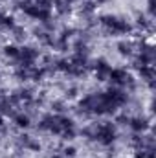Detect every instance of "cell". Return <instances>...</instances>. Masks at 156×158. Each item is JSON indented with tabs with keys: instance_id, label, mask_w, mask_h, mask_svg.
Returning a JSON list of instances; mask_svg holds the SVG:
<instances>
[{
	"instance_id": "6da1fadb",
	"label": "cell",
	"mask_w": 156,
	"mask_h": 158,
	"mask_svg": "<svg viewBox=\"0 0 156 158\" xmlns=\"http://www.w3.org/2000/svg\"><path fill=\"white\" fill-rule=\"evenodd\" d=\"M15 123H17L20 129H26V127H30V118L24 116V114H18V116L15 118Z\"/></svg>"
},
{
	"instance_id": "7a4b0ae2",
	"label": "cell",
	"mask_w": 156,
	"mask_h": 158,
	"mask_svg": "<svg viewBox=\"0 0 156 158\" xmlns=\"http://www.w3.org/2000/svg\"><path fill=\"white\" fill-rule=\"evenodd\" d=\"M4 53H6V55H9V57H18V53H20V50H18L17 46H6V50H4Z\"/></svg>"
},
{
	"instance_id": "3957f363",
	"label": "cell",
	"mask_w": 156,
	"mask_h": 158,
	"mask_svg": "<svg viewBox=\"0 0 156 158\" xmlns=\"http://www.w3.org/2000/svg\"><path fill=\"white\" fill-rule=\"evenodd\" d=\"M130 127H132L134 131H143L147 125H145V121H143V119H132V121H130Z\"/></svg>"
},
{
	"instance_id": "277c9868",
	"label": "cell",
	"mask_w": 156,
	"mask_h": 158,
	"mask_svg": "<svg viewBox=\"0 0 156 158\" xmlns=\"http://www.w3.org/2000/svg\"><path fill=\"white\" fill-rule=\"evenodd\" d=\"M74 155H76V149H74V147H66V149H64V156H74Z\"/></svg>"
},
{
	"instance_id": "5b68a950",
	"label": "cell",
	"mask_w": 156,
	"mask_h": 158,
	"mask_svg": "<svg viewBox=\"0 0 156 158\" xmlns=\"http://www.w3.org/2000/svg\"><path fill=\"white\" fill-rule=\"evenodd\" d=\"M2 123H4V119H2V116H0V127H2Z\"/></svg>"
}]
</instances>
